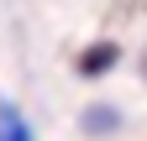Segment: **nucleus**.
<instances>
[{
  "label": "nucleus",
  "mask_w": 147,
  "mask_h": 141,
  "mask_svg": "<svg viewBox=\"0 0 147 141\" xmlns=\"http://www.w3.org/2000/svg\"><path fill=\"white\" fill-rule=\"evenodd\" d=\"M116 58H121L116 42H89V47L79 52V78H100V73H110Z\"/></svg>",
  "instance_id": "obj_1"
},
{
  "label": "nucleus",
  "mask_w": 147,
  "mask_h": 141,
  "mask_svg": "<svg viewBox=\"0 0 147 141\" xmlns=\"http://www.w3.org/2000/svg\"><path fill=\"white\" fill-rule=\"evenodd\" d=\"M84 126L89 131H116V110H110V104H89V110H84Z\"/></svg>",
  "instance_id": "obj_3"
},
{
  "label": "nucleus",
  "mask_w": 147,
  "mask_h": 141,
  "mask_svg": "<svg viewBox=\"0 0 147 141\" xmlns=\"http://www.w3.org/2000/svg\"><path fill=\"white\" fill-rule=\"evenodd\" d=\"M0 141H32L26 120L16 115V110H5V104H0Z\"/></svg>",
  "instance_id": "obj_2"
}]
</instances>
